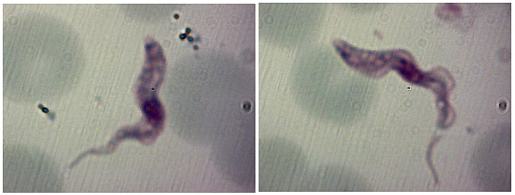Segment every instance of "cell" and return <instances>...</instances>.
Here are the masks:
<instances>
[{"mask_svg": "<svg viewBox=\"0 0 515 195\" xmlns=\"http://www.w3.org/2000/svg\"><path fill=\"white\" fill-rule=\"evenodd\" d=\"M333 46L347 65L372 77L381 76L391 69L398 72L404 62L396 50H365L341 40L334 41Z\"/></svg>", "mask_w": 515, "mask_h": 195, "instance_id": "1", "label": "cell"}]
</instances>
